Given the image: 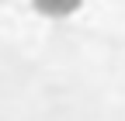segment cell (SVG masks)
Wrapping results in <instances>:
<instances>
[{"instance_id":"1","label":"cell","mask_w":125,"mask_h":121,"mask_svg":"<svg viewBox=\"0 0 125 121\" xmlns=\"http://www.w3.org/2000/svg\"><path fill=\"white\" fill-rule=\"evenodd\" d=\"M83 0H31V7L45 17H70V14L80 7Z\"/></svg>"}]
</instances>
